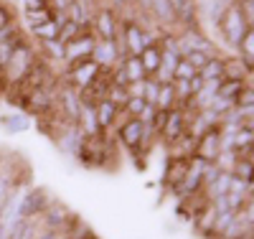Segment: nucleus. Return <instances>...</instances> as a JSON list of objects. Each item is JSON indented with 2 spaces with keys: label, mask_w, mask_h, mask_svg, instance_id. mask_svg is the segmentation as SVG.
Here are the masks:
<instances>
[{
  "label": "nucleus",
  "mask_w": 254,
  "mask_h": 239,
  "mask_svg": "<svg viewBox=\"0 0 254 239\" xmlns=\"http://www.w3.org/2000/svg\"><path fill=\"white\" fill-rule=\"evenodd\" d=\"M38 61V49L31 46V41L26 38L23 43H18L15 51L10 54L8 64L3 67V81H5V89H13V86H20L26 81V77L31 74L33 64Z\"/></svg>",
  "instance_id": "nucleus-1"
},
{
  "label": "nucleus",
  "mask_w": 254,
  "mask_h": 239,
  "mask_svg": "<svg viewBox=\"0 0 254 239\" xmlns=\"http://www.w3.org/2000/svg\"><path fill=\"white\" fill-rule=\"evenodd\" d=\"M224 36V41L229 43V49H239V43L244 38V33L249 31V23H247V18L239 8V3H234L231 8H226V13L221 15L219 20V26H216Z\"/></svg>",
  "instance_id": "nucleus-2"
},
{
  "label": "nucleus",
  "mask_w": 254,
  "mask_h": 239,
  "mask_svg": "<svg viewBox=\"0 0 254 239\" xmlns=\"http://www.w3.org/2000/svg\"><path fill=\"white\" fill-rule=\"evenodd\" d=\"M176 41H178V51L181 56L190 54V51H201V54H208L211 59L214 56H221L219 46L211 41L201 28H183V31H176Z\"/></svg>",
  "instance_id": "nucleus-3"
},
{
  "label": "nucleus",
  "mask_w": 254,
  "mask_h": 239,
  "mask_svg": "<svg viewBox=\"0 0 254 239\" xmlns=\"http://www.w3.org/2000/svg\"><path fill=\"white\" fill-rule=\"evenodd\" d=\"M94 43H97V36L92 33V28L81 31L76 38H71L69 43H64V67H71V64L92 59Z\"/></svg>",
  "instance_id": "nucleus-4"
},
{
  "label": "nucleus",
  "mask_w": 254,
  "mask_h": 239,
  "mask_svg": "<svg viewBox=\"0 0 254 239\" xmlns=\"http://www.w3.org/2000/svg\"><path fill=\"white\" fill-rule=\"evenodd\" d=\"M120 28H122L120 15L107 5H97L94 18H92V33L102 41H115L120 36Z\"/></svg>",
  "instance_id": "nucleus-5"
},
{
  "label": "nucleus",
  "mask_w": 254,
  "mask_h": 239,
  "mask_svg": "<svg viewBox=\"0 0 254 239\" xmlns=\"http://www.w3.org/2000/svg\"><path fill=\"white\" fill-rule=\"evenodd\" d=\"M51 204H54V199H49V193L44 188H28L26 186L23 196H20L18 214H20V219H38Z\"/></svg>",
  "instance_id": "nucleus-6"
},
{
  "label": "nucleus",
  "mask_w": 254,
  "mask_h": 239,
  "mask_svg": "<svg viewBox=\"0 0 254 239\" xmlns=\"http://www.w3.org/2000/svg\"><path fill=\"white\" fill-rule=\"evenodd\" d=\"M221 153V127H211L208 133H203L198 140H196V153L193 158L203 160V163H214L216 156Z\"/></svg>",
  "instance_id": "nucleus-7"
},
{
  "label": "nucleus",
  "mask_w": 254,
  "mask_h": 239,
  "mask_svg": "<svg viewBox=\"0 0 254 239\" xmlns=\"http://www.w3.org/2000/svg\"><path fill=\"white\" fill-rule=\"evenodd\" d=\"M84 140H87V135L79 130V125H66V127L59 133V138H56L54 143H56V148L61 150L64 156L76 158L79 150H81V145H84Z\"/></svg>",
  "instance_id": "nucleus-8"
},
{
  "label": "nucleus",
  "mask_w": 254,
  "mask_h": 239,
  "mask_svg": "<svg viewBox=\"0 0 254 239\" xmlns=\"http://www.w3.org/2000/svg\"><path fill=\"white\" fill-rule=\"evenodd\" d=\"M142 122L137 117H127L120 127H117V138L120 143L130 150V153H142L140 145H142Z\"/></svg>",
  "instance_id": "nucleus-9"
},
{
  "label": "nucleus",
  "mask_w": 254,
  "mask_h": 239,
  "mask_svg": "<svg viewBox=\"0 0 254 239\" xmlns=\"http://www.w3.org/2000/svg\"><path fill=\"white\" fill-rule=\"evenodd\" d=\"M81 97L79 92L74 89V86H64L59 89V110L64 112V117H66L69 125H79V115H81Z\"/></svg>",
  "instance_id": "nucleus-10"
},
{
  "label": "nucleus",
  "mask_w": 254,
  "mask_h": 239,
  "mask_svg": "<svg viewBox=\"0 0 254 239\" xmlns=\"http://www.w3.org/2000/svg\"><path fill=\"white\" fill-rule=\"evenodd\" d=\"M188 133V125H186V112L178 110V107H173L171 112H168V120L160 130V138L168 143V145H173L176 140H181L183 135Z\"/></svg>",
  "instance_id": "nucleus-11"
},
{
  "label": "nucleus",
  "mask_w": 254,
  "mask_h": 239,
  "mask_svg": "<svg viewBox=\"0 0 254 239\" xmlns=\"http://www.w3.org/2000/svg\"><path fill=\"white\" fill-rule=\"evenodd\" d=\"M92 61L97 64L99 69H112L117 61H122L120 54H117V41H102V38H97L94 49H92Z\"/></svg>",
  "instance_id": "nucleus-12"
},
{
  "label": "nucleus",
  "mask_w": 254,
  "mask_h": 239,
  "mask_svg": "<svg viewBox=\"0 0 254 239\" xmlns=\"http://www.w3.org/2000/svg\"><path fill=\"white\" fill-rule=\"evenodd\" d=\"M94 10L97 5H89V3H84V0H74V3L69 5L66 10V18L71 20V23H76L79 28H92V18H94Z\"/></svg>",
  "instance_id": "nucleus-13"
},
{
  "label": "nucleus",
  "mask_w": 254,
  "mask_h": 239,
  "mask_svg": "<svg viewBox=\"0 0 254 239\" xmlns=\"http://www.w3.org/2000/svg\"><path fill=\"white\" fill-rule=\"evenodd\" d=\"M79 130H81V133L87 135V138H99V135H104V133H102V127H99V120H97L94 104H84V107H81Z\"/></svg>",
  "instance_id": "nucleus-14"
},
{
  "label": "nucleus",
  "mask_w": 254,
  "mask_h": 239,
  "mask_svg": "<svg viewBox=\"0 0 254 239\" xmlns=\"http://www.w3.org/2000/svg\"><path fill=\"white\" fill-rule=\"evenodd\" d=\"M224 79H237V81H249L252 72L242 61V56H224Z\"/></svg>",
  "instance_id": "nucleus-15"
},
{
  "label": "nucleus",
  "mask_w": 254,
  "mask_h": 239,
  "mask_svg": "<svg viewBox=\"0 0 254 239\" xmlns=\"http://www.w3.org/2000/svg\"><path fill=\"white\" fill-rule=\"evenodd\" d=\"M94 110H97V120H99L102 133H112V130H115V122H117L120 107H115L110 99H102V102L94 104Z\"/></svg>",
  "instance_id": "nucleus-16"
},
{
  "label": "nucleus",
  "mask_w": 254,
  "mask_h": 239,
  "mask_svg": "<svg viewBox=\"0 0 254 239\" xmlns=\"http://www.w3.org/2000/svg\"><path fill=\"white\" fill-rule=\"evenodd\" d=\"M188 165H190V158H171V156H168V170H165V176H163L165 183L171 186V188H176L183 181Z\"/></svg>",
  "instance_id": "nucleus-17"
},
{
  "label": "nucleus",
  "mask_w": 254,
  "mask_h": 239,
  "mask_svg": "<svg viewBox=\"0 0 254 239\" xmlns=\"http://www.w3.org/2000/svg\"><path fill=\"white\" fill-rule=\"evenodd\" d=\"M38 56L41 59H46L49 64H59V67L64 69V43L56 38V41H44V43H38Z\"/></svg>",
  "instance_id": "nucleus-18"
},
{
  "label": "nucleus",
  "mask_w": 254,
  "mask_h": 239,
  "mask_svg": "<svg viewBox=\"0 0 254 239\" xmlns=\"http://www.w3.org/2000/svg\"><path fill=\"white\" fill-rule=\"evenodd\" d=\"M0 125H3L5 133L10 135H18V133H26L31 130V117L26 112H15V115H3L0 117Z\"/></svg>",
  "instance_id": "nucleus-19"
},
{
  "label": "nucleus",
  "mask_w": 254,
  "mask_h": 239,
  "mask_svg": "<svg viewBox=\"0 0 254 239\" xmlns=\"http://www.w3.org/2000/svg\"><path fill=\"white\" fill-rule=\"evenodd\" d=\"M140 61H142L145 74L153 77V74L160 69V64H163V49H160V46H147V49H142Z\"/></svg>",
  "instance_id": "nucleus-20"
},
{
  "label": "nucleus",
  "mask_w": 254,
  "mask_h": 239,
  "mask_svg": "<svg viewBox=\"0 0 254 239\" xmlns=\"http://www.w3.org/2000/svg\"><path fill=\"white\" fill-rule=\"evenodd\" d=\"M59 31H61V26H59L56 20L51 18L49 23H44V26H36V28H31L28 33H31V38H33L36 43H44V41H56V38H59Z\"/></svg>",
  "instance_id": "nucleus-21"
},
{
  "label": "nucleus",
  "mask_w": 254,
  "mask_h": 239,
  "mask_svg": "<svg viewBox=\"0 0 254 239\" xmlns=\"http://www.w3.org/2000/svg\"><path fill=\"white\" fill-rule=\"evenodd\" d=\"M229 186H231V173L221 170L219 176H216V181H214V183H208L203 191H206V196H208V199H216V196H226V193H229Z\"/></svg>",
  "instance_id": "nucleus-22"
},
{
  "label": "nucleus",
  "mask_w": 254,
  "mask_h": 239,
  "mask_svg": "<svg viewBox=\"0 0 254 239\" xmlns=\"http://www.w3.org/2000/svg\"><path fill=\"white\" fill-rule=\"evenodd\" d=\"M239 56H242V61L249 67V72L254 74V28H249L247 33H244V38H242V43H239Z\"/></svg>",
  "instance_id": "nucleus-23"
},
{
  "label": "nucleus",
  "mask_w": 254,
  "mask_h": 239,
  "mask_svg": "<svg viewBox=\"0 0 254 239\" xmlns=\"http://www.w3.org/2000/svg\"><path fill=\"white\" fill-rule=\"evenodd\" d=\"M224 56L226 54H221V56H214L206 67L198 72V77L203 79V81H214V79H224Z\"/></svg>",
  "instance_id": "nucleus-24"
},
{
  "label": "nucleus",
  "mask_w": 254,
  "mask_h": 239,
  "mask_svg": "<svg viewBox=\"0 0 254 239\" xmlns=\"http://www.w3.org/2000/svg\"><path fill=\"white\" fill-rule=\"evenodd\" d=\"M122 67H125L127 81H140V79H147V74H145V69H142L140 56H125V59H122Z\"/></svg>",
  "instance_id": "nucleus-25"
},
{
  "label": "nucleus",
  "mask_w": 254,
  "mask_h": 239,
  "mask_svg": "<svg viewBox=\"0 0 254 239\" xmlns=\"http://www.w3.org/2000/svg\"><path fill=\"white\" fill-rule=\"evenodd\" d=\"M51 18H54V13H51L49 8L26 10V15H23V20H26V28H28V31H31V28H36V26H44V23H49Z\"/></svg>",
  "instance_id": "nucleus-26"
},
{
  "label": "nucleus",
  "mask_w": 254,
  "mask_h": 239,
  "mask_svg": "<svg viewBox=\"0 0 254 239\" xmlns=\"http://www.w3.org/2000/svg\"><path fill=\"white\" fill-rule=\"evenodd\" d=\"M15 26H18V15H15L13 5H8L5 0H0V33H5Z\"/></svg>",
  "instance_id": "nucleus-27"
},
{
  "label": "nucleus",
  "mask_w": 254,
  "mask_h": 239,
  "mask_svg": "<svg viewBox=\"0 0 254 239\" xmlns=\"http://www.w3.org/2000/svg\"><path fill=\"white\" fill-rule=\"evenodd\" d=\"M158 110H173L176 107V89H173V81L171 84H160V94H158Z\"/></svg>",
  "instance_id": "nucleus-28"
},
{
  "label": "nucleus",
  "mask_w": 254,
  "mask_h": 239,
  "mask_svg": "<svg viewBox=\"0 0 254 239\" xmlns=\"http://www.w3.org/2000/svg\"><path fill=\"white\" fill-rule=\"evenodd\" d=\"M244 84L247 81H237V79H221L219 84V97H226V99H237V94L244 89Z\"/></svg>",
  "instance_id": "nucleus-29"
},
{
  "label": "nucleus",
  "mask_w": 254,
  "mask_h": 239,
  "mask_svg": "<svg viewBox=\"0 0 254 239\" xmlns=\"http://www.w3.org/2000/svg\"><path fill=\"white\" fill-rule=\"evenodd\" d=\"M107 99L120 107V110H125V104L130 102V92H127V86H120V84H112L110 89H107Z\"/></svg>",
  "instance_id": "nucleus-30"
},
{
  "label": "nucleus",
  "mask_w": 254,
  "mask_h": 239,
  "mask_svg": "<svg viewBox=\"0 0 254 239\" xmlns=\"http://www.w3.org/2000/svg\"><path fill=\"white\" fill-rule=\"evenodd\" d=\"M158 94H160V84L153 79V77H147L145 79V94H142V99H145V104H158Z\"/></svg>",
  "instance_id": "nucleus-31"
},
{
  "label": "nucleus",
  "mask_w": 254,
  "mask_h": 239,
  "mask_svg": "<svg viewBox=\"0 0 254 239\" xmlns=\"http://www.w3.org/2000/svg\"><path fill=\"white\" fill-rule=\"evenodd\" d=\"M196 74H198V72H196L193 67H190V64H188L186 59H181V61H178V67L173 69V79H178V81H190Z\"/></svg>",
  "instance_id": "nucleus-32"
},
{
  "label": "nucleus",
  "mask_w": 254,
  "mask_h": 239,
  "mask_svg": "<svg viewBox=\"0 0 254 239\" xmlns=\"http://www.w3.org/2000/svg\"><path fill=\"white\" fill-rule=\"evenodd\" d=\"M234 107H254V84H244V89L234 99Z\"/></svg>",
  "instance_id": "nucleus-33"
},
{
  "label": "nucleus",
  "mask_w": 254,
  "mask_h": 239,
  "mask_svg": "<svg viewBox=\"0 0 254 239\" xmlns=\"http://www.w3.org/2000/svg\"><path fill=\"white\" fill-rule=\"evenodd\" d=\"M81 31H84V28H79L76 23H71V20H66V23L61 26V31H59V41H61V43H69V41H71V38H76V36H79Z\"/></svg>",
  "instance_id": "nucleus-34"
},
{
  "label": "nucleus",
  "mask_w": 254,
  "mask_h": 239,
  "mask_svg": "<svg viewBox=\"0 0 254 239\" xmlns=\"http://www.w3.org/2000/svg\"><path fill=\"white\" fill-rule=\"evenodd\" d=\"M183 59H186V61H188L196 72H201V69L206 67V64L211 61V56H208V54H201V51H190V54H186Z\"/></svg>",
  "instance_id": "nucleus-35"
},
{
  "label": "nucleus",
  "mask_w": 254,
  "mask_h": 239,
  "mask_svg": "<svg viewBox=\"0 0 254 239\" xmlns=\"http://www.w3.org/2000/svg\"><path fill=\"white\" fill-rule=\"evenodd\" d=\"M211 110H214L219 117H224L229 110H234V99H226V97H219V94H216L214 104H211Z\"/></svg>",
  "instance_id": "nucleus-36"
},
{
  "label": "nucleus",
  "mask_w": 254,
  "mask_h": 239,
  "mask_svg": "<svg viewBox=\"0 0 254 239\" xmlns=\"http://www.w3.org/2000/svg\"><path fill=\"white\" fill-rule=\"evenodd\" d=\"M183 56H181V51H163V64L160 67L165 69V72H171L173 74V69L178 67V61H181Z\"/></svg>",
  "instance_id": "nucleus-37"
},
{
  "label": "nucleus",
  "mask_w": 254,
  "mask_h": 239,
  "mask_svg": "<svg viewBox=\"0 0 254 239\" xmlns=\"http://www.w3.org/2000/svg\"><path fill=\"white\" fill-rule=\"evenodd\" d=\"M145 110V99L142 97H130V102L125 104V112L130 117H140V112Z\"/></svg>",
  "instance_id": "nucleus-38"
},
{
  "label": "nucleus",
  "mask_w": 254,
  "mask_h": 239,
  "mask_svg": "<svg viewBox=\"0 0 254 239\" xmlns=\"http://www.w3.org/2000/svg\"><path fill=\"white\" fill-rule=\"evenodd\" d=\"M155 112H158V107H153V104H145V110L140 112V122L142 125H153V120H155Z\"/></svg>",
  "instance_id": "nucleus-39"
},
{
  "label": "nucleus",
  "mask_w": 254,
  "mask_h": 239,
  "mask_svg": "<svg viewBox=\"0 0 254 239\" xmlns=\"http://www.w3.org/2000/svg\"><path fill=\"white\" fill-rule=\"evenodd\" d=\"M71 3L74 0H49V10L51 13H66Z\"/></svg>",
  "instance_id": "nucleus-40"
},
{
  "label": "nucleus",
  "mask_w": 254,
  "mask_h": 239,
  "mask_svg": "<svg viewBox=\"0 0 254 239\" xmlns=\"http://www.w3.org/2000/svg\"><path fill=\"white\" fill-rule=\"evenodd\" d=\"M127 92H130V97H142L145 94V79L130 81V84H127Z\"/></svg>",
  "instance_id": "nucleus-41"
},
{
  "label": "nucleus",
  "mask_w": 254,
  "mask_h": 239,
  "mask_svg": "<svg viewBox=\"0 0 254 239\" xmlns=\"http://www.w3.org/2000/svg\"><path fill=\"white\" fill-rule=\"evenodd\" d=\"M26 10H38V8H49V0H23Z\"/></svg>",
  "instance_id": "nucleus-42"
},
{
  "label": "nucleus",
  "mask_w": 254,
  "mask_h": 239,
  "mask_svg": "<svg viewBox=\"0 0 254 239\" xmlns=\"http://www.w3.org/2000/svg\"><path fill=\"white\" fill-rule=\"evenodd\" d=\"M203 84H206V81H203V79H201V77L196 74L193 79H190V81H188V86H190V94H198V92L203 89Z\"/></svg>",
  "instance_id": "nucleus-43"
},
{
  "label": "nucleus",
  "mask_w": 254,
  "mask_h": 239,
  "mask_svg": "<svg viewBox=\"0 0 254 239\" xmlns=\"http://www.w3.org/2000/svg\"><path fill=\"white\" fill-rule=\"evenodd\" d=\"M56 239H71V234H69V229H66V232H56Z\"/></svg>",
  "instance_id": "nucleus-44"
},
{
  "label": "nucleus",
  "mask_w": 254,
  "mask_h": 239,
  "mask_svg": "<svg viewBox=\"0 0 254 239\" xmlns=\"http://www.w3.org/2000/svg\"><path fill=\"white\" fill-rule=\"evenodd\" d=\"M247 193H249V196H254V178L247 181Z\"/></svg>",
  "instance_id": "nucleus-45"
},
{
  "label": "nucleus",
  "mask_w": 254,
  "mask_h": 239,
  "mask_svg": "<svg viewBox=\"0 0 254 239\" xmlns=\"http://www.w3.org/2000/svg\"><path fill=\"white\" fill-rule=\"evenodd\" d=\"M135 3H137V8H140V10L145 13V0H135Z\"/></svg>",
  "instance_id": "nucleus-46"
},
{
  "label": "nucleus",
  "mask_w": 254,
  "mask_h": 239,
  "mask_svg": "<svg viewBox=\"0 0 254 239\" xmlns=\"http://www.w3.org/2000/svg\"><path fill=\"white\" fill-rule=\"evenodd\" d=\"M87 239H97V237H94V234H89V237H87Z\"/></svg>",
  "instance_id": "nucleus-47"
},
{
  "label": "nucleus",
  "mask_w": 254,
  "mask_h": 239,
  "mask_svg": "<svg viewBox=\"0 0 254 239\" xmlns=\"http://www.w3.org/2000/svg\"><path fill=\"white\" fill-rule=\"evenodd\" d=\"M0 165H3V158H0Z\"/></svg>",
  "instance_id": "nucleus-48"
},
{
  "label": "nucleus",
  "mask_w": 254,
  "mask_h": 239,
  "mask_svg": "<svg viewBox=\"0 0 254 239\" xmlns=\"http://www.w3.org/2000/svg\"><path fill=\"white\" fill-rule=\"evenodd\" d=\"M252 28H254V26H252Z\"/></svg>",
  "instance_id": "nucleus-49"
}]
</instances>
